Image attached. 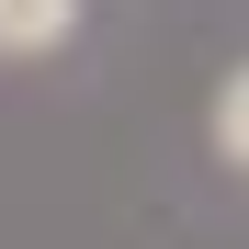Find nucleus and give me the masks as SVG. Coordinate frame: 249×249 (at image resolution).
<instances>
[{
  "label": "nucleus",
  "instance_id": "obj_1",
  "mask_svg": "<svg viewBox=\"0 0 249 249\" xmlns=\"http://www.w3.org/2000/svg\"><path fill=\"white\" fill-rule=\"evenodd\" d=\"M79 34V0H0V57H46Z\"/></svg>",
  "mask_w": 249,
  "mask_h": 249
},
{
  "label": "nucleus",
  "instance_id": "obj_2",
  "mask_svg": "<svg viewBox=\"0 0 249 249\" xmlns=\"http://www.w3.org/2000/svg\"><path fill=\"white\" fill-rule=\"evenodd\" d=\"M215 147L249 170V68H227V91H215Z\"/></svg>",
  "mask_w": 249,
  "mask_h": 249
}]
</instances>
